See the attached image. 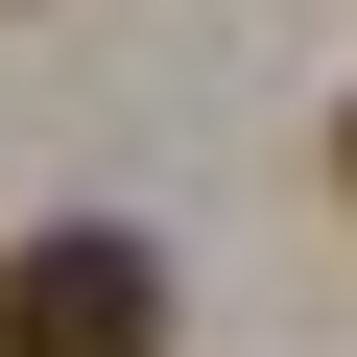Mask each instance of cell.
I'll use <instances>...</instances> for the list:
<instances>
[{
    "label": "cell",
    "instance_id": "obj_2",
    "mask_svg": "<svg viewBox=\"0 0 357 357\" xmlns=\"http://www.w3.org/2000/svg\"><path fill=\"white\" fill-rule=\"evenodd\" d=\"M333 167H357V143H333Z\"/></svg>",
    "mask_w": 357,
    "mask_h": 357
},
{
    "label": "cell",
    "instance_id": "obj_1",
    "mask_svg": "<svg viewBox=\"0 0 357 357\" xmlns=\"http://www.w3.org/2000/svg\"><path fill=\"white\" fill-rule=\"evenodd\" d=\"M0 357H167V262L119 215H48L24 262H0Z\"/></svg>",
    "mask_w": 357,
    "mask_h": 357
}]
</instances>
